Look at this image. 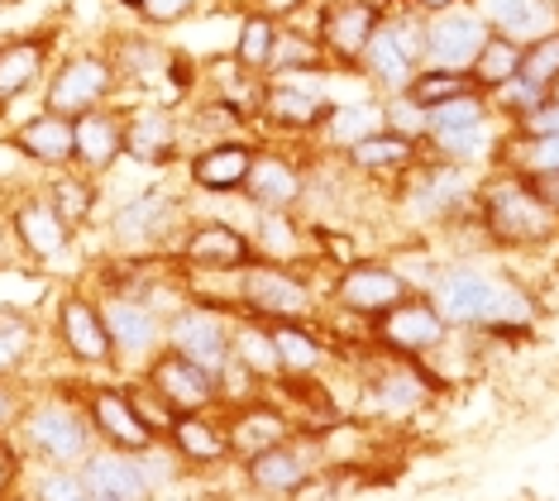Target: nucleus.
<instances>
[{
  "instance_id": "nucleus-55",
  "label": "nucleus",
  "mask_w": 559,
  "mask_h": 501,
  "mask_svg": "<svg viewBox=\"0 0 559 501\" xmlns=\"http://www.w3.org/2000/svg\"><path fill=\"white\" fill-rule=\"evenodd\" d=\"M20 482V449L10 440H0V497H10Z\"/></svg>"
},
{
  "instance_id": "nucleus-15",
  "label": "nucleus",
  "mask_w": 559,
  "mask_h": 501,
  "mask_svg": "<svg viewBox=\"0 0 559 501\" xmlns=\"http://www.w3.org/2000/svg\"><path fill=\"white\" fill-rule=\"evenodd\" d=\"M307 167L283 148H253V167L245 177V196L253 211H297L307 201Z\"/></svg>"
},
{
  "instance_id": "nucleus-62",
  "label": "nucleus",
  "mask_w": 559,
  "mask_h": 501,
  "mask_svg": "<svg viewBox=\"0 0 559 501\" xmlns=\"http://www.w3.org/2000/svg\"><path fill=\"white\" fill-rule=\"evenodd\" d=\"M373 5H383V10H392V5H402V0H373Z\"/></svg>"
},
{
  "instance_id": "nucleus-64",
  "label": "nucleus",
  "mask_w": 559,
  "mask_h": 501,
  "mask_svg": "<svg viewBox=\"0 0 559 501\" xmlns=\"http://www.w3.org/2000/svg\"><path fill=\"white\" fill-rule=\"evenodd\" d=\"M24 501H39V497H24Z\"/></svg>"
},
{
  "instance_id": "nucleus-3",
  "label": "nucleus",
  "mask_w": 559,
  "mask_h": 501,
  "mask_svg": "<svg viewBox=\"0 0 559 501\" xmlns=\"http://www.w3.org/2000/svg\"><path fill=\"white\" fill-rule=\"evenodd\" d=\"M421 68H426V15H416L412 5L388 10L383 29L368 38V48L359 58V72L368 76L373 92L397 96Z\"/></svg>"
},
{
  "instance_id": "nucleus-44",
  "label": "nucleus",
  "mask_w": 559,
  "mask_h": 501,
  "mask_svg": "<svg viewBox=\"0 0 559 501\" xmlns=\"http://www.w3.org/2000/svg\"><path fill=\"white\" fill-rule=\"evenodd\" d=\"M373 130H383V100H354V106H335L330 110V120H325V134H330V144H354V139H364V134H373Z\"/></svg>"
},
{
  "instance_id": "nucleus-32",
  "label": "nucleus",
  "mask_w": 559,
  "mask_h": 501,
  "mask_svg": "<svg viewBox=\"0 0 559 501\" xmlns=\"http://www.w3.org/2000/svg\"><path fill=\"white\" fill-rule=\"evenodd\" d=\"M245 473H249V482L269 497H292V492H301L307 478H311L307 458H301L292 444H273V449H263V454L245 458Z\"/></svg>"
},
{
  "instance_id": "nucleus-20",
  "label": "nucleus",
  "mask_w": 559,
  "mask_h": 501,
  "mask_svg": "<svg viewBox=\"0 0 559 501\" xmlns=\"http://www.w3.org/2000/svg\"><path fill=\"white\" fill-rule=\"evenodd\" d=\"M82 478L96 501H148L154 497V473L144 454H124V449H92L82 458Z\"/></svg>"
},
{
  "instance_id": "nucleus-10",
  "label": "nucleus",
  "mask_w": 559,
  "mask_h": 501,
  "mask_svg": "<svg viewBox=\"0 0 559 501\" xmlns=\"http://www.w3.org/2000/svg\"><path fill=\"white\" fill-rule=\"evenodd\" d=\"M412 191H406V211L421 215V220H454V215L474 211L478 182L468 177V167L460 163H416L412 172Z\"/></svg>"
},
{
  "instance_id": "nucleus-50",
  "label": "nucleus",
  "mask_w": 559,
  "mask_h": 501,
  "mask_svg": "<svg viewBox=\"0 0 559 501\" xmlns=\"http://www.w3.org/2000/svg\"><path fill=\"white\" fill-rule=\"evenodd\" d=\"M124 392H130V402H134V410H139V420H144V426L154 430V434H168V430H173L177 410H173L168 402H163L158 387H154V382H148V378L139 382V387H124Z\"/></svg>"
},
{
  "instance_id": "nucleus-1",
  "label": "nucleus",
  "mask_w": 559,
  "mask_h": 501,
  "mask_svg": "<svg viewBox=\"0 0 559 501\" xmlns=\"http://www.w3.org/2000/svg\"><path fill=\"white\" fill-rule=\"evenodd\" d=\"M474 220L498 249H540L559 239V215L531 191L526 177L502 172V167H492V177L478 182Z\"/></svg>"
},
{
  "instance_id": "nucleus-24",
  "label": "nucleus",
  "mask_w": 559,
  "mask_h": 501,
  "mask_svg": "<svg viewBox=\"0 0 559 501\" xmlns=\"http://www.w3.org/2000/svg\"><path fill=\"white\" fill-rule=\"evenodd\" d=\"M253 167V144L249 139H211L192 153L187 163V177H192L197 191H211V196H235L245 191V177Z\"/></svg>"
},
{
  "instance_id": "nucleus-38",
  "label": "nucleus",
  "mask_w": 559,
  "mask_h": 501,
  "mask_svg": "<svg viewBox=\"0 0 559 501\" xmlns=\"http://www.w3.org/2000/svg\"><path fill=\"white\" fill-rule=\"evenodd\" d=\"M502 139L488 134V124H468V130H440V134H426V148H436V158L444 163H460V167H478L483 158L492 163Z\"/></svg>"
},
{
  "instance_id": "nucleus-9",
  "label": "nucleus",
  "mask_w": 559,
  "mask_h": 501,
  "mask_svg": "<svg viewBox=\"0 0 559 501\" xmlns=\"http://www.w3.org/2000/svg\"><path fill=\"white\" fill-rule=\"evenodd\" d=\"M5 225H10V239L20 243V253L34 263H62L72 253V235H78V229L53 211V201L44 196V187L10 201Z\"/></svg>"
},
{
  "instance_id": "nucleus-59",
  "label": "nucleus",
  "mask_w": 559,
  "mask_h": 501,
  "mask_svg": "<svg viewBox=\"0 0 559 501\" xmlns=\"http://www.w3.org/2000/svg\"><path fill=\"white\" fill-rule=\"evenodd\" d=\"M10 416H15V402H10V392L5 387H0V426H5V420Z\"/></svg>"
},
{
  "instance_id": "nucleus-49",
  "label": "nucleus",
  "mask_w": 559,
  "mask_h": 501,
  "mask_svg": "<svg viewBox=\"0 0 559 501\" xmlns=\"http://www.w3.org/2000/svg\"><path fill=\"white\" fill-rule=\"evenodd\" d=\"M521 76H531V82L545 86V92L559 82V29L521 48Z\"/></svg>"
},
{
  "instance_id": "nucleus-58",
  "label": "nucleus",
  "mask_w": 559,
  "mask_h": 501,
  "mask_svg": "<svg viewBox=\"0 0 559 501\" xmlns=\"http://www.w3.org/2000/svg\"><path fill=\"white\" fill-rule=\"evenodd\" d=\"M402 5H412L416 15H440V10H450V5H464V0H402Z\"/></svg>"
},
{
  "instance_id": "nucleus-16",
  "label": "nucleus",
  "mask_w": 559,
  "mask_h": 501,
  "mask_svg": "<svg viewBox=\"0 0 559 501\" xmlns=\"http://www.w3.org/2000/svg\"><path fill=\"white\" fill-rule=\"evenodd\" d=\"M330 110L335 100L321 96L316 86H307L301 76H273L263 82V96H259V115L283 134H316L325 130Z\"/></svg>"
},
{
  "instance_id": "nucleus-54",
  "label": "nucleus",
  "mask_w": 559,
  "mask_h": 501,
  "mask_svg": "<svg viewBox=\"0 0 559 501\" xmlns=\"http://www.w3.org/2000/svg\"><path fill=\"white\" fill-rule=\"evenodd\" d=\"M197 10V0H144V10H139V20L154 24V29H163V24H177L187 20Z\"/></svg>"
},
{
  "instance_id": "nucleus-56",
  "label": "nucleus",
  "mask_w": 559,
  "mask_h": 501,
  "mask_svg": "<svg viewBox=\"0 0 559 501\" xmlns=\"http://www.w3.org/2000/svg\"><path fill=\"white\" fill-rule=\"evenodd\" d=\"M526 182H531V191H536V196L559 215V167H555V172H531Z\"/></svg>"
},
{
  "instance_id": "nucleus-47",
  "label": "nucleus",
  "mask_w": 559,
  "mask_h": 501,
  "mask_svg": "<svg viewBox=\"0 0 559 501\" xmlns=\"http://www.w3.org/2000/svg\"><path fill=\"white\" fill-rule=\"evenodd\" d=\"M545 96H550V92H545V86H536V82H531V76H521V72H516L512 82H502L498 92H488V106H492V115H502L507 124H516L521 115H526V110H536Z\"/></svg>"
},
{
  "instance_id": "nucleus-14",
  "label": "nucleus",
  "mask_w": 559,
  "mask_h": 501,
  "mask_svg": "<svg viewBox=\"0 0 559 501\" xmlns=\"http://www.w3.org/2000/svg\"><path fill=\"white\" fill-rule=\"evenodd\" d=\"M488 38V24L474 5H450L440 15H426V68H454V72H468Z\"/></svg>"
},
{
  "instance_id": "nucleus-46",
  "label": "nucleus",
  "mask_w": 559,
  "mask_h": 501,
  "mask_svg": "<svg viewBox=\"0 0 559 501\" xmlns=\"http://www.w3.org/2000/svg\"><path fill=\"white\" fill-rule=\"evenodd\" d=\"M253 253L273 263H287L297 253V229H292L287 211H259V235H253Z\"/></svg>"
},
{
  "instance_id": "nucleus-7",
  "label": "nucleus",
  "mask_w": 559,
  "mask_h": 501,
  "mask_svg": "<svg viewBox=\"0 0 559 501\" xmlns=\"http://www.w3.org/2000/svg\"><path fill=\"white\" fill-rule=\"evenodd\" d=\"M239 301L263 320H301V315H311V306H316L311 282L273 259H253L245 273H239Z\"/></svg>"
},
{
  "instance_id": "nucleus-63",
  "label": "nucleus",
  "mask_w": 559,
  "mask_h": 501,
  "mask_svg": "<svg viewBox=\"0 0 559 501\" xmlns=\"http://www.w3.org/2000/svg\"><path fill=\"white\" fill-rule=\"evenodd\" d=\"M550 96H559V82H555V86H550Z\"/></svg>"
},
{
  "instance_id": "nucleus-2",
  "label": "nucleus",
  "mask_w": 559,
  "mask_h": 501,
  "mask_svg": "<svg viewBox=\"0 0 559 501\" xmlns=\"http://www.w3.org/2000/svg\"><path fill=\"white\" fill-rule=\"evenodd\" d=\"M430 301L440 306V315L450 325H488V330H502V325H531L536 315V301L507 277H492L474 263H460V267H444L430 287Z\"/></svg>"
},
{
  "instance_id": "nucleus-25",
  "label": "nucleus",
  "mask_w": 559,
  "mask_h": 501,
  "mask_svg": "<svg viewBox=\"0 0 559 501\" xmlns=\"http://www.w3.org/2000/svg\"><path fill=\"white\" fill-rule=\"evenodd\" d=\"M100 315H106L116 358H148L163 344V315L139 297H100Z\"/></svg>"
},
{
  "instance_id": "nucleus-57",
  "label": "nucleus",
  "mask_w": 559,
  "mask_h": 501,
  "mask_svg": "<svg viewBox=\"0 0 559 501\" xmlns=\"http://www.w3.org/2000/svg\"><path fill=\"white\" fill-rule=\"evenodd\" d=\"M301 5H307V0H249L253 15H269V20H292Z\"/></svg>"
},
{
  "instance_id": "nucleus-6",
  "label": "nucleus",
  "mask_w": 559,
  "mask_h": 501,
  "mask_svg": "<svg viewBox=\"0 0 559 501\" xmlns=\"http://www.w3.org/2000/svg\"><path fill=\"white\" fill-rule=\"evenodd\" d=\"M20 430H24V444H29L34 454H39L44 464H53V468L82 464V458L92 454V440H96L92 420H86V406L78 410L68 402H58V396L34 402L29 410H24Z\"/></svg>"
},
{
  "instance_id": "nucleus-60",
  "label": "nucleus",
  "mask_w": 559,
  "mask_h": 501,
  "mask_svg": "<svg viewBox=\"0 0 559 501\" xmlns=\"http://www.w3.org/2000/svg\"><path fill=\"white\" fill-rule=\"evenodd\" d=\"M5 243H10V225L0 220V259H5Z\"/></svg>"
},
{
  "instance_id": "nucleus-41",
  "label": "nucleus",
  "mask_w": 559,
  "mask_h": 501,
  "mask_svg": "<svg viewBox=\"0 0 559 501\" xmlns=\"http://www.w3.org/2000/svg\"><path fill=\"white\" fill-rule=\"evenodd\" d=\"M230 354H235L239 363H245L259 382L283 378V363H277V349H273L269 325H235V330H230Z\"/></svg>"
},
{
  "instance_id": "nucleus-33",
  "label": "nucleus",
  "mask_w": 559,
  "mask_h": 501,
  "mask_svg": "<svg viewBox=\"0 0 559 501\" xmlns=\"http://www.w3.org/2000/svg\"><path fill=\"white\" fill-rule=\"evenodd\" d=\"M106 53H110V62H116L120 82H139V86H154L158 76L173 68V53L148 34H120Z\"/></svg>"
},
{
  "instance_id": "nucleus-19",
  "label": "nucleus",
  "mask_w": 559,
  "mask_h": 501,
  "mask_svg": "<svg viewBox=\"0 0 559 501\" xmlns=\"http://www.w3.org/2000/svg\"><path fill=\"white\" fill-rule=\"evenodd\" d=\"M177 259L187 267H201V273H245L259 253H253V239L245 229H235L225 220H201L182 235Z\"/></svg>"
},
{
  "instance_id": "nucleus-5",
  "label": "nucleus",
  "mask_w": 559,
  "mask_h": 501,
  "mask_svg": "<svg viewBox=\"0 0 559 501\" xmlns=\"http://www.w3.org/2000/svg\"><path fill=\"white\" fill-rule=\"evenodd\" d=\"M182 196L168 187H144L110 211V243L120 253H163L182 229Z\"/></svg>"
},
{
  "instance_id": "nucleus-39",
  "label": "nucleus",
  "mask_w": 559,
  "mask_h": 501,
  "mask_svg": "<svg viewBox=\"0 0 559 501\" xmlns=\"http://www.w3.org/2000/svg\"><path fill=\"white\" fill-rule=\"evenodd\" d=\"M474 82H478V92L488 96V92H498L502 82H512V76L521 72V44H512V38H502V34H492L483 38V48H478V58H474Z\"/></svg>"
},
{
  "instance_id": "nucleus-12",
  "label": "nucleus",
  "mask_w": 559,
  "mask_h": 501,
  "mask_svg": "<svg viewBox=\"0 0 559 501\" xmlns=\"http://www.w3.org/2000/svg\"><path fill=\"white\" fill-rule=\"evenodd\" d=\"M230 320L211 306H177L163 325V339H168V349L192 358L197 368H206L211 378H221L225 358H230Z\"/></svg>"
},
{
  "instance_id": "nucleus-36",
  "label": "nucleus",
  "mask_w": 559,
  "mask_h": 501,
  "mask_svg": "<svg viewBox=\"0 0 559 501\" xmlns=\"http://www.w3.org/2000/svg\"><path fill=\"white\" fill-rule=\"evenodd\" d=\"M269 334H273L277 363H283V378H311L321 368V339L301 320H273Z\"/></svg>"
},
{
  "instance_id": "nucleus-22",
  "label": "nucleus",
  "mask_w": 559,
  "mask_h": 501,
  "mask_svg": "<svg viewBox=\"0 0 559 501\" xmlns=\"http://www.w3.org/2000/svg\"><path fill=\"white\" fill-rule=\"evenodd\" d=\"M148 382L158 387V396L168 402L177 416H192V410H211L221 402V392H215V378L206 368H197L192 358H182L177 349H163L154 354V363L144 372Z\"/></svg>"
},
{
  "instance_id": "nucleus-29",
  "label": "nucleus",
  "mask_w": 559,
  "mask_h": 501,
  "mask_svg": "<svg viewBox=\"0 0 559 501\" xmlns=\"http://www.w3.org/2000/svg\"><path fill=\"white\" fill-rule=\"evenodd\" d=\"M474 10L483 15L492 34L512 38V44H536V38L559 29V5L555 0H474Z\"/></svg>"
},
{
  "instance_id": "nucleus-30",
  "label": "nucleus",
  "mask_w": 559,
  "mask_h": 501,
  "mask_svg": "<svg viewBox=\"0 0 559 501\" xmlns=\"http://www.w3.org/2000/svg\"><path fill=\"white\" fill-rule=\"evenodd\" d=\"M225 434H230V454L253 458V454H263V449H273V444H287L292 440V420L269 402H245L239 406V416L225 426Z\"/></svg>"
},
{
  "instance_id": "nucleus-45",
  "label": "nucleus",
  "mask_w": 559,
  "mask_h": 501,
  "mask_svg": "<svg viewBox=\"0 0 559 501\" xmlns=\"http://www.w3.org/2000/svg\"><path fill=\"white\" fill-rule=\"evenodd\" d=\"M492 120V106L483 92H468V96H454L444 106H430V134L440 130H468V124H488Z\"/></svg>"
},
{
  "instance_id": "nucleus-42",
  "label": "nucleus",
  "mask_w": 559,
  "mask_h": 501,
  "mask_svg": "<svg viewBox=\"0 0 559 501\" xmlns=\"http://www.w3.org/2000/svg\"><path fill=\"white\" fill-rule=\"evenodd\" d=\"M273 38H277V20L245 10V15H239V29H235V53L230 58L245 72H259L263 76V62H269V53H273Z\"/></svg>"
},
{
  "instance_id": "nucleus-8",
  "label": "nucleus",
  "mask_w": 559,
  "mask_h": 501,
  "mask_svg": "<svg viewBox=\"0 0 559 501\" xmlns=\"http://www.w3.org/2000/svg\"><path fill=\"white\" fill-rule=\"evenodd\" d=\"M388 10L373 0H321V20H316V38H321L330 68H349L359 72V58L368 48V38L383 29Z\"/></svg>"
},
{
  "instance_id": "nucleus-34",
  "label": "nucleus",
  "mask_w": 559,
  "mask_h": 501,
  "mask_svg": "<svg viewBox=\"0 0 559 501\" xmlns=\"http://www.w3.org/2000/svg\"><path fill=\"white\" fill-rule=\"evenodd\" d=\"M168 444L182 458H192V464H221V458H230V434H225V426H211L206 410L177 416L168 430Z\"/></svg>"
},
{
  "instance_id": "nucleus-40",
  "label": "nucleus",
  "mask_w": 559,
  "mask_h": 501,
  "mask_svg": "<svg viewBox=\"0 0 559 501\" xmlns=\"http://www.w3.org/2000/svg\"><path fill=\"white\" fill-rule=\"evenodd\" d=\"M468 92H478L474 72H454V68H421L402 86V96H412L416 106H426V110L444 106V100H454V96H468Z\"/></svg>"
},
{
  "instance_id": "nucleus-31",
  "label": "nucleus",
  "mask_w": 559,
  "mask_h": 501,
  "mask_svg": "<svg viewBox=\"0 0 559 501\" xmlns=\"http://www.w3.org/2000/svg\"><path fill=\"white\" fill-rule=\"evenodd\" d=\"M330 58L321 48V38L316 29H287V24H277V38H273V53L263 62V76H316L325 72Z\"/></svg>"
},
{
  "instance_id": "nucleus-35",
  "label": "nucleus",
  "mask_w": 559,
  "mask_h": 501,
  "mask_svg": "<svg viewBox=\"0 0 559 501\" xmlns=\"http://www.w3.org/2000/svg\"><path fill=\"white\" fill-rule=\"evenodd\" d=\"M44 196L53 201V211H58L72 229H86V225L96 220L100 187H96L92 172H72V167H58V177H48Z\"/></svg>"
},
{
  "instance_id": "nucleus-43",
  "label": "nucleus",
  "mask_w": 559,
  "mask_h": 501,
  "mask_svg": "<svg viewBox=\"0 0 559 501\" xmlns=\"http://www.w3.org/2000/svg\"><path fill=\"white\" fill-rule=\"evenodd\" d=\"M34 339H39V330H34L29 311H20V306H0V378L15 372L24 358L34 354Z\"/></svg>"
},
{
  "instance_id": "nucleus-37",
  "label": "nucleus",
  "mask_w": 559,
  "mask_h": 501,
  "mask_svg": "<svg viewBox=\"0 0 559 501\" xmlns=\"http://www.w3.org/2000/svg\"><path fill=\"white\" fill-rule=\"evenodd\" d=\"M492 167L516 172V177L555 172V167H559V134H545V139H512V134H502L498 153H492Z\"/></svg>"
},
{
  "instance_id": "nucleus-51",
  "label": "nucleus",
  "mask_w": 559,
  "mask_h": 501,
  "mask_svg": "<svg viewBox=\"0 0 559 501\" xmlns=\"http://www.w3.org/2000/svg\"><path fill=\"white\" fill-rule=\"evenodd\" d=\"M34 497L39 501H96L92 487H86V478L78 468H53L44 473L39 482H34Z\"/></svg>"
},
{
  "instance_id": "nucleus-53",
  "label": "nucleus",
  "mask_w": 559,
  "mask_h": 501,
  "mask_svg": "<svg viewBox=\"0 0 559 501\" xmlns=\"http://www.w3.org/2000/svg\"><path fill=\"white\" fill-rule=\"evenodd\" d=\"M512 139H545V134H559V96H545L536 110H526L516 124H507Z\"/></svg>"
},
{
  "instance_id": "nucleus-21",
  "label": "nucleus",
  "mask_w": 559,
  "mask_h": 501,
  "mask_svg": "<svg viewBox=\"0 0 559 501\" xmlns=\"http://www.w3.org/2000/svg\"><path fill=\"white\" fill-rule=\"evenodd\" d=\"M182 153V124L168 106L144 100V106L124 110V158L144 167H168Z\"/></svg>"
},
{
  "instance_id": "nucleus-17",
  "label": "nucleus",
  "mask_w": 559,
  "mask_h": 501,
  "mask_svg": "<svg viewBox=\"0 0 559 501\" xmlns=\"http://www.w3.org/2000/svg\"><path fill=\"white\" fill-rule=\"evenodd\" d=\"M444 334H450V320L440 315V306L430 297H406L397 301L392 311L378 315V339L388 344L397 358H416V354H430L444 344Z\"/></svg>"
},
{
  "instance_id": "nucleus-13",
  "label": "nucleus",
  "mask_w": 559,
  "mask_h": 501,
  "mask_svg": "<svg viewBox=\"0 0 559 501\" xmlns=\"http://www.w3.org/2000/svg\"><path fill=\"white\" fill-rule=\"evenodd\" d=\"M406 297H412V282H406L392 263L359 259L335 277V306H345L349 315H364V320H378Z\"/></svg>"
},
{
  "instance_id": "nucleus-4",
  "label": "nucleus",
  "mask_w": 559,
  "mask_h": 501,
  "mask_svg": "<svg viewBox=\"0 0 559 501\" xmlns=\"http://www.w3.org/2000/svg\"><path fill=\"white\" fill-rule=\"evenodd\" d=\"M116 92H120V72L106 48H72L44 76V110L78 120V115L96 106H110Z\"/></svg>"
},
{
  "instance_id": "nucleus-23",
  "label": "nucleus",
  "mask_w": 559,
  "mask_h": 501,
  "mask_svg": "<svg viewBox=\"0 0 559 501\" xmlns=\"http://www.w3.org/2000/svg\"><path fill=\"white\" fill-rule=\"evenodd\" d=\"M48 68H53V34L0 38V110H10L20 96L44 86Z\"/></svg>"
},
{
  "instance_id": "nucleus-28",
  "label": "nucleus",
  "mask_w": 559,
  "mask_h": 501,
  "mask_svg": "<svg viewBox=\"0 0 559 501\" xmlns=\"http://www.w3.org/2000/svg\"><path fill=\"white\" fill-rule=\"evenodd\" d=\"M10 144L39 167H72L78 163V130H72V120L68 115L44 110V106H39V115H29V120L15 124Z\"/></svg>"
},
{
  "instance_id": "nucleus-52",
  "label": "nucleus",
  "mask_w": 559,
  "mask_h": 501,
  "mask_svg": "<svg viewBox=\"0 0 559 501\" xmlns=\"http://www.w3.org/2000/svg\"><path fill=\"white\" fill-rule=\"evenodd\" d=\"M378 402H388L392 410H412L416 402H421V368H397V372H388L383 378V387H378Z\"/></svg>"
},
{
  "instance_id": "nucleus-18",
  "label": "nucleus",
  "mask_w": 559,
  "mask_h": 501,
  "mask_svg": "<svg viewBox=\"0 0 559 501\" xmlns=\"http://www.w3.org/2000/svg\"><path fill=\"white\" fill-rule=\"evenodd\" d=\"M86 420H92L96 440L106 449H124V454H148L158 434L139 420V410L124 387H92L86 392Z\"/></svg>"
},
{
  "instance_id": "nucleus-26",
  "label": "nucleus",
  "mask_w": 559,
  "mask_h": 501,
  "mask_svg": "<svg viewBox=\"0 0 559 501\" xmlns=\"http://www.w3.org/2000/svg\"><path fill=\"white\" fill-rule=\"evenodd\" d=\"M421 139H406V134H392V130H373L354 144L340 148L349 172L359 177H406L416 163H421Z\"/></svg>"
},
{
  "instance_id": "nucleus-27",
  "label": "nucleus",
  "mask_w": 559,
  "mask_h": 501,
  "mask_svg": "<svg viewBox=\"0 0 559 501\" xmlns=\"http://www.w3.org/2000/svg\"><path fill=\"white\" fill-rule=\"evenodd\" d=\"M72 130H78V163L82 172H110L120 158H124V110L120 106H96L72 120Z\"/></svg>"
},
{
  "instance_id": "nucleus-11",
  "label": "nucleus",
  "mask_w": 559,
  "mask_h": 501,
  "mask_svg": "<svg viewBox=\"0 0 559 501\" xmlns=\"http://www.w3.org/2000/svg\"><path fill=\"white\" fill-rule=\"evenodd\" d=\"M53 330L58 344L68 349L78 363L86 368H116V344H110L106 315H100V301H92L86 291H62L58 311H53Z\"/></svg>"
},
{
  "instance_id": "nucleus-48",
  "label": "nucleus",
  "mask_w": 559,
  "mask_h": 501,
  "mask_svg": "<svg viewBox=\"0 0 559 501\" xmlns=\"http://www.w3.org/2000/svg\"><path fill=\"white\" fill-rule=\"evenodd\" d=\"M383 130L392 134H406V139H421L426 144V134H430V110L426 106H416L412 96H383Z\"/></svg>"
},
{
  "instance_id": "nucleus-61",
  "label": "nucleus",
  "mask_w": 559,
  "mask_h": 501,
  "mask_svg": "<svg viewBox=\"0 0 559 501\" xmlns=\"http://www.w3.org/2000/svg\"><path fill=\"white\" fill-rule=\"evenodd\" d=\"M116 5H124V10H134V15H139V10H144V0H116Z\"/></svg>"
}]
</instances>
